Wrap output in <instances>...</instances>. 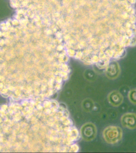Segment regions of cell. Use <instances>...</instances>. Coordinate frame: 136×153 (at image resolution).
Returning <instances> with one entry per match:
<instances>
[{"mask_svg": "<svg viewBox=\"0 0 136 153\" xmlns=\"http://www.w3.org/2000/svg\"><path fill=\"white\" fill-rule=\"evenodd\" d=\"M129 98L133 104H136V89H133L129 91L128 95Z\"/></svg>", "mask_w": 136, "mask_h": 153, "instance_id": "obj_6", "label": "cell"}, {"mask_svg": "<svg viewBox=\"0 0 136 153\" xmlns=\"http://www.w3.org/2000/svg\"><path fill=\"white\" fill-rule=\"evenodd\" d=\"M122 126L129 129L136 128V115L134 113H127L122 116L121 118Z\"/></svg>", "mask_w": 136, "mask_h": 153, "instance_id": "obj_2", "label": "cell"}, {"mask_svg": "<svg viewBox=\"0 0 136 153\" xmlns=\"http://www.w3.org/2000/svg\"><path fill=\"white\" fill-rule=\"evenodd\" d=\"M81 132L84 139L91 140L95 137L96 131V128L94 125L89 124L85 125L82 129Z\"/></svg>", "mask_w": 136, "mask_h": 153, "instance_id": "obj_3", "label": "cell"}, {"mask_svg": "<svg viewBox=\"0 0 136 153\" xmlns=\"http://www.w3.org/2000/svg\"><path fill=\"white\" fill-rule=\"evenodd\" d=\"M120 68L117 63H113L109 65L107 70V75L111 79L117 78L120 73Z\"/></svg>", "mask_w": 136, "mask_h": 153, "instance_id": "obj_5", "label": "cell"}, {"mask_svg": "<svg viewBox=\"0 0 136 153\" xmlns=\"http://www.w3.org/2000/svg\"><path fill=\"white\" fill-rule=\"evenodd\" d=\"M108 100L112 105L115 107H118L122 104L123 97L119 91H114L111 92L109 95Z\"/></svg>", "mask_w": 136, "mask_h": 153, "instance_id": "obj_4", "label": "cell"}, {"mask_svg": "<svg viewBox=\"0 0 136 153\" xmlns=\"http://www.w3.org/2000/svg\"><path fill=\"white\" fill-rule=\"evenodd\" d=\"M103 135L106 140L109 144H115L122 139V129L116 126H110L104 130Z\"/></svg>", "mask_w": 136, "mask_h": 153, "instance_id": "obj_1", "label": "cell"}]
</instances>
